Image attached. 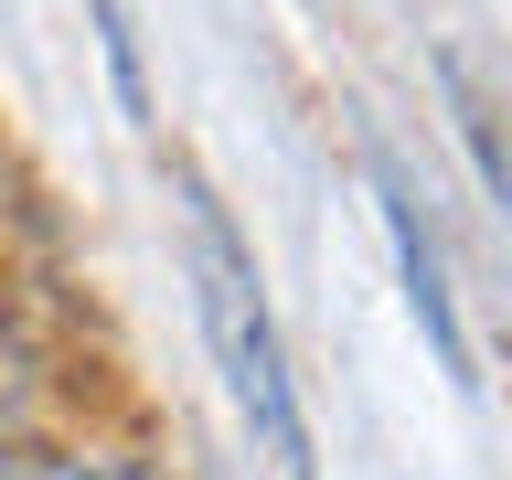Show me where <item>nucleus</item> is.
<instances>
[{
	"instance_id": "7ed1b4c3",
	"label": "nucleus",
	"mask_w": 512,
	"mask_h": 480,
	"mask_svg": "<svg viewBox=\"0 0 512 480\" xmlns=\"http://www.w3.org/2000/svg\"><path fill=\"white\" fill-rule=\"evenodd\" d=\"M0 480H75V470H43V459H22V470H0Z\"/></svg>"
},
{
	"instance_id": "f257e3e1",
	"label": "nucleus",
	"mask_w": 512,
	"mask_h": 480,
	"mask_svg": "<svg viewBox=\"0 0 512 480\" xmlns=\"http://www.w3.org/2000/svg\"><path fill=\"white\" fill-rule=\"evenodd\" d=\"M192 256H203V320H214L224 384H235V416H246L267 480H310V427H299V395H288L278 331H267V299H256V267L235 256L214 203H192Z\"/></svg>"
},
{
	"instance_id": "f03ea898",
	"label": "nucleus",
	"mask_w": 512,
	"mask_h": 480,
	"mask_svg": "<svg viewBox=\"0 0 512 480\" xmlns=\"http://www.w3.org/2000/svg\"><path fill=\"white\" fill-rule=\"evenodd\" d=\"M384 224H395V256H406V299H416V320H427L438 363L470 384V342H459V310H448V267H438V246H427V224H416V203H406V182H395V171H384Z\"/></svg>"
}]
</instances>
